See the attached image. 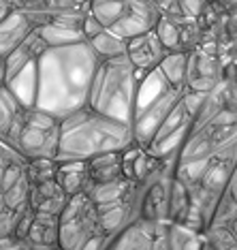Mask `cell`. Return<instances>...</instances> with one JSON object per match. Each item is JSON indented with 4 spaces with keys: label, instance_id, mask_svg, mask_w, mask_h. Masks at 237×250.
Instances as JSON below:
<instances>
[{
    "label": "cell",
    "instance_id": "cb8c5ba5",
    "mask_svg": "<svg viewBox=\"0 0 237 250\" xmlns=\"http://www.w3.org/2000/svg\"><path fill=\"white\" fill-rule=\"evenodd\" d=\"M186 66H188V54L184 52H169L165 60L160 62L158 71L165 75V79L178 90H186ZM188 92V90H186Z\"/></svg>",
    "mask_w": 237,
    "mask_h": 250
},
{
    "label": "cell",
    "instance_id": "f35d334b",
    "mask_svg": "<svg viewBox=\"0 0 237 250\" xmlns=\"http://www.w3.org/2000/svg\"><path fill=\"white\" fill-rule=\"evenodd\" d=\"M7 7H11V4L7 2V0H0V9H7Z\"/></svg>",
    "mask_w": 237,
    "mask_h": 250
},
{
    "label": "cell",
    "instance_id": "4dcf8cb0",
    "mask_svg": "<svg viewBox=\"0 0 237 250\" xmlns=\"http://www.w3.org/2000/svg\"><path fill=\"white\" fill-rule=\"evenodd\" d=\"M20 161H26V158H24V156H20L18 152H15L9 144H4V141L0 139V182H2L4 169H7L11 163H20Z\"/></svg>",
    "mask_w": 237,
    "mask_h": 250
},
{
    "label": "cell",
    "instance_id": "9a60e30c",
    "mask_svg": "<svg viewBox=\"0 0 237 250\" xmlns=\"http://www.w3.org/2000/svg\"><path fill=\"white\" fill-rule=\"evenodd\" d=\"M86 167H88L90 188L97 184H107V182L124 178L122 152H107V154L94 156V158H90V161H86Z\"/></svg>",
    "mask_w": 237,
    "mask_h": 250
},
{
    "label": "cell",
    "instance_id": "5bb4252c",
    "mask_svg": "<svg viewBox=\"0 0 237 250\" xmlns=\"http://www.w3.org/2000/svg\"><path fill=\"white\" fill-rule=\"evenodd\" d=\"M32 30H37V28L32 26V21L28 20L24 11H11L7 18L0 21V58H7L13 49H18L30 37Z\"/></svg>",
    "mask_w": 237,
    "mask_h": 250
},
{
    "label": "cell",
    "instance_id": "74e56055",
    "mask_svg": "<svg viewBox=\"0 0 237 250\" xmlns=\"http://www.w3.org/2000/svg\"><path fill=\"white\" fill-rule=\"evenodd\" d=\"M11 11H13V7H7V9H0V21H2L4 18H7V15L11 13Z\"/></svg>",
    "mask_w": 237,
    "mask_h": 250
},
{
    "label": "cell",
    "instance_id": "4fadbf2b",
    "mask_svg": "<svg viewBox=\"0 0 237 250\" xmlns=\"http://www.w3.org/2000/svg\"><path fill=\"white\" fill-rule=\"evenodd\" d=\"M69 195L62 190V186L58 184V180H43V182H30V197H28V206L35 212L43 214H56L60 216V212L64 209Z\"/></svg>",
    "mask_w": 237,
    "mask_h": 250
},
{
    "label": "cell",
    "instance_id": "e0dca14e",
    "mask_svg": "<svg viewBox=\"0 0 237 250\" xmlns=\"http://www.w3.org/2000/svg\"><path fill=\"white\" fill-rule=\"evenodd\" d=\"M99 214H100V220H103V227H105L107 235L114 237L116 233H120L122 229H126L131 223H135L133 197L131 199H124V201L99 206Z\"/></svg>",
    "mask_w": 237,
    "mask_h": 250
},
{
    "label": "cell",
    "instance_id": "836d02e7",
    "mask_svg": "<svg viewBox=\"0 0 237 250\" xmlns=\"http://www.w3.org/2000/svg\"><path fill=\"white\" fill-rule=\"evenodd\" d=\"M21 244L13 237H0V250H18Z\"/></svg>",
    "mask_w": 237,
    "mask_h": 250
},
{
    "label": "cell",
    "instance_id": "7402d4cb",
    "mask_svg": "<svg viewBox=\"0 0 237 250\" xmlns=\"http://www.w3.org/2000/svg\"><path fill=\"white\" fill-rule=\"evenodd\" d=\"M88 45L92 47V52L97 54L99 60H109V58H118V56H126L128 41L122 37H118L114 30L105 28L100 35L90 39Z\"/></svg>",
    "mask_w": 237,
    "mask_h": 250
},
{
    "label": "cell",
    "instance_id": "44dd1931",
    "mask_svg": "<svg viewBox=\"0 0 237 250\" xmlns=\"http://www.w3.org/2000/svg\"><path fill=\"white\" fill-rule=\"evenodd\" d=\"M193 208V195L179 180L173 178L171 190H169V212H167V223L169 225H184L186 216Z\"/></svg>",
    "mask_w": 237,
    "mask_h": 250
},
{
    "label": "cell",
    "instance_id": "2e32d148",
    "mask_svg": "<svg viewBox=\"0 0 237 250\" xmlns=\"http://www.w3.org/2000/svg\"><path fill=\"white\" fill-rule=\"evenodd\" d=\"M56 180L62 186V190L69 197L81 195L88 192L90 188V178H88V167L86 161H66V163H58V173Z\"/></svg>",
    "mask_w": 237,
    "mask_h": 250
},
{
    "label": "cell",
    "instance_id": "d6986e66",
    "mask_svg": "<svg viewBox=\"0 0 237 250\" xmlns=\"http://www.w3.org/2000/svg\"><path fill=\"white\" fill-rule=\"evenodd\" d=\"M11 92L20 99V103L24 107H35L37 103V86H39V75H37V62L28 64L26 69H21L18 75H13L4 83Z\"/></svg>",
    "mask_w": 237,
    "mask_h": 250
},
{
    "label": "cell",
    "instance_id": "30bf717a",
    "mask_svg": "<svg viewBox=\"0 0 237 250\" xmlns=\"http://www.w3.org/2000/svg\"><path fill=\"white\" fill-rule=\"evenodd\" d=\"M162 13L154 0H126V11L109 30L122 39H135L145 32H152L160 21Z\"/></svg>",
    "mask_w": 237,
    "mask_h": 250
},
{
    "label": "cell",
    "instance_id": "f1b7e54d",
    "mask_svg": "<svg viewBox=\"0 0 237 250\" xmlns=\"http://www.w3.org/2000/svg\"><path fill=\"white\" fill-rule=\"evenodd\" d=\"M235 218H237V199L227 190L220 197L216 209H214L210 227H224V229H229ZM210 227H207V229H210Z\"/></svg>",
    "mask_w": 237,
    "mask_h": 250
},
{
    "label": "cell",
    "instance_id": "603a6c76",
    "mask_svg": "<svg viewBox=\"0 0 237 250\" xmlns=\"http://www.w3.org/2000/svg\"><path fill=\"white\" fill-rule=\"evenodd\" d=\"M205 233L193 231L184 225H167V248L169 250H203Z\"/></svg>",
    "mask_w": 237,
    "mask_h": 250
},
{
    "label": "cell",
    "instance_id": "d4e9b609",
    "mask_svg": "<svg viewBox=\"0 0 237 250\" xmlns=\"http://www.w3.org/2000/svg\"><path fill=\"white\" fill-rule=\"evenodd\" d=\"M21 111H24V105H21L18 96L2 83V86H0V139L2 141L7 139L11 126L15 124V120L20 118Z\"/></svg>",
    "mask_w": 237,
    "mask_h": 250
},
{
    "label": "cell",
    "instance_id": "8fae6325",
    "mask_svg": "<svg viewBox=\"0 0 237 250\" xmlns=\"http://www.w3.org/2000/svg\"><path fill=\"white\" fill-rule=\"evenodd\" d=\"M165 225H154L148 220H135L116 233L109 242H107L105 250H154V244L158 240V233L162 231Z\"/></svg>",
    "mask_w": 237,
    "mask_h": 250
},
{
    "label": "cell",
    "instance_id": "8d00e7d4",
    "mask_svg": "<svg viewBox=\"0 0 237 250\" xmlns=\"http://www.w3.org/2000/svg\"><path fill=\"white\" fill-rule=\"evenodd\" d=\"M229 231H231V235H233V237H235V240H237V218L233 220V223H231V227H229Z\"/></svg>",
    "mask_w": 237,
    "mask_h": 250
},
{
    "label": "cell",
    "instance_id": "d590c367",
    "mask_svg": "<svg viewBox=\"0 0 237 250\" xmlns=\"http://www.w3.org/2000/svg\"><path fill=\"white\" fill-rule=\"evenodd\" d=\"M227 190L237 199V165H235V169H233V175H231V182H229V188Z\"/></svg>",
    "mask_w": 237,
    "mask_h": 250
},
{
    "label": "cell",
    "instance_id": "5b68a950",
    "mask_svg": "<svg viewBox=\"0 0 237 250\" xmlns=\"http://www.w3.org/2000/svg\"><path fill=\"white\" fill-rule=\"evenodd\" d=\"M4 144H9L26 161L35 158L56 161L60 144V118L39 107H24V111L11 126Z\"/></svg>",
    "mask_w": 237,
    "mask_h": 250
},
{
    "label": "cell",
    "instance_id": "e575fe53",
    "mask_svg": "<svg viewBox=\"0 0 237 250\" xmlns=\"http://www.w3.org/2000/svg\"><path fill=\"white\" fill-rule=\"evenodd\" d=\"M218 4L222 7L224 15H229V13H233V11H237V0H218Z\"/></svg>",
    "mask_w": 237,
    "mask_h": 250
},
{
    "label": "cell",
    "instance_id": "ab89813d",
    "mask_svg": "<svg viewBox=\"0 0 237 250\" xmlns=\"http://www.w3.org/2000/svg\"><path fill=\"white\" fill-rule=\"evenodd\" d=\"M203 250H214V248L210 246V244H207V240H205V246H203Z\"/></svg>",
    "mask_w": 237,
    "mask_h": 250
},
{
    "label": "cell",
    "instance_id": "4316f807",
    "mask_svg": "<svg viewBox=\"0 0 237 250\" xmlns=\"http://www.w3.org/2000/svg\"><path fill=\"white\" fill-rule=\"evenodd\" d=\"M126 11V0H92L90 13L97 18L105 28H111Z\"/></svg>",
    "mask_w": 237,
    "mask_h": 250
},
{
    "label": "cell",
    "instance_id": "7a4b0ae2",
    "mask_svg": "<svg viewBox=\"0 0 237 250\" xmlns=\"http://www.w3.org/2000/svg\"><path fill=\"white\" fill-rule=\"evenodd\" d=\"M133 144V128L128 124L103 116L86 105L60 120L56 161H90L107 152H124Z\"/></svg>",
    "mask_w": 237,
    "mask_h": 250
},
{
    "label": "cell",
    "instance_id": "83f0119b",
    "mask_svg": "<svg viewBox=\"0 0 237 250\" xmlns=\"http://www.w3.org/2000/svg\"><path fill=\"white\" fill-rule=\"evenodd\" d=\"M158 41L162 43V47L167 52H182V41H179V28H178V21L176 18H165L162 15L160 21L156 24L154 28Z\"/></svg>",
    "mask_w": 237,
    "mask_h": 250
},
{
    "label": "cell",
    "instance_id": "7c38bea8",
    "mask_svg": "<svg viewBox=\"0 0 237 250\" xmlns=\"http://www.w3.org/2000/svg\"><path fill=\"white\" fill-rule=\"evenodd\" d=\"M167 54L169 52L162 47V43L158 41L154 30L145 32V35H139L135 39H128L126 56L139 73H150V71L158 69Z\"/></svg>",
    "mask_w": 237,
    "mask_h": 250
},
{
    "label": "cell",
    "instance_id": "9c48e42d",
    "mask_svg": "<svg viewBox=\"0 0 237 250\" xmlns=\"http://www.w3.org/2000/svg\"><path fill=\"white\" fill-rule=\"evenodd\" d=\"M224 62L216 54H205L201 49L188 54V66H186V90L195 94H210L214 88L222 83Z\"/></svg>",
    "mask_w": 237,
    "mask_h": 250
},
{
    "label": "cell",
    "instance_id": "6da1fadb",
    "mask_svg": "<svg viewBox=\"0 0 237 250\" xmlns=\"http://www.w3.org/2000/svg\"><path fill=\"white\" fill-rule=\"evenodd\" d=\"M97 66L99 58L88 41L47 49L37 60L39 86L35 107L60 120L86 107Z\"/></svg>",
    "mask_w": 237,
    "mask_h": 250
},
{
    "label": "cell",
    "instance_id": "8992f818",
    "mask_svg": "<svg viewBox=\"0 0 237 250\" xmlns=\"http://www.w3.org/2000/svg\"><path fill=\"white\" fill-rule=\"evenodd\" d=\"M237 144V111L224 109L210 122L193 126L188 137L179 147L178 163L210 161L218 152Z\"/></svg>",
    "mask_w": 237,
    "mask_h": 250
},
{
    "label": "cell",
    "instance_id": "277c9868",
    "mask_svg": "<svg viewBox=\"0 0 237 250\" xmlns=\"http://www.w3.org/2000/svg\"><path fill=\"white\" fill-rule=\"evenodd\" d=\"M107 235L99 206L90 195L69 197L64 209L58 216V248L60 250H105Z\"/></svg>",
    "mask_w": 237,
    "mask_h": 250
},
{
    "label": "cell",
    "instance_id": "ffe728a7",
    "mask_svg": "<svg viewBox=\"0 0 237 250\" xmlns=\"http://www.w3.org/2000/svg\"><path fill=\"white\" fill-rule=\"evenodd\" d=\"M135 190V182L128 178H120L114 182H107V184H97L92 186L86 195H90L97 206H105V203H116V201H124V199H131Z\"/></svg>",
    "mask_w": 237,
    "mask_h": 250
},
{
    "label": "cell",
    "instance_id": "ac0fdd59",
    "mask_svg": "<svg viewBox=\"0 0 237 250\" xmlns=\"http://www.w3.org/2000/svg\"><path fill=\"white\" fill-rule=\"evenodd\" d=\"M24 244L43 246V248L58 246V216L35 212V220H32L30 233H28V240Z\"/></svg>",
    "mask_w": 237,
    "mask_h": 250
},
{
    "label": "cell",
    "instance_id": "1f68e13d",
    "mask_svg": "<svg viewBox=\"0 0 237 250\" xmlns=\"http://www.w3.org/2000/svg\"><path fill=\"white\" fill-rule=\"evenodd\" d=\"M103 30H105V26L100 24V21L88 11L86 18H83V26H81V35H83V39H86V41H90V39H94L97 35H100Z\"/></svg>",
    "mask_w": 237,
    "mask_h": 250
},
{
    "label": "cell",
    "instance_id": "484cf974",
    "mask_svg": "<svg viewBox=\"0 0 237 250\" xmlns=\"http://www.w3.org/2000/svg\"><path fill=\"white\" fill-rule=\"evenodd\" d=\"M39 37L45 41L49 49L54 47H69V45L75 43H83L86 39L79 30H71V28H62L58 24H45L41 28H37Z\"/></svg>",
    "mask_w": 237,
    "mask_h": 250
},
{
    "label": "cell",
    "instance_id": "52a82bcc",
    "mask_svg": "<svg viewBox=\"0 0 237 250\" xmlns=\"http://www.w3.org/2000/svg\"><path fill=\"white\" fill-rule=\"evenodd\" d=\"M201 105H203V94L186 92L167 116V120L162 122V126L158 128L152 144L148 146L150 154H154L156 158L179 154V147H182L188 133L195 126L197 118H199Z\"/></svg>",
    "mask_w": 237,
    "mask_h": 250
},
{
    "label": "cell",
    "instance_id": "d6a6232c",
    "mask_svg": "<svg viewBox=\"0 0 237 250\" xmlns=\"http://www.w3.org/2000/svg\"><path fill=\"white\" fill-rule=\"evenodd\" d=\"M156 7L160 9V13L165 15V18H186L182 13V4H179V0H154Z\"/></svg>",
    "mask_w": 237,
    "mask_h": 250
},
{
    "label": "cell",
    "instance_id": "60d3db41",
    "mask_svg": "<svg viewBox=\"0 0 237 250\" xmlns=\"http://www.w3.org/2000/svg\"><path fill=\"white\" fill-rule=\"evenodd\" d=\"M52 250H60V248H58V246H56V248H52Z\"/></svg>",
    "mask_w": 237,
    "mask_h": 250
},
{
    "label": "cell",
    "instance_id": "f546056e",
    "mask_svg": "<svg viewBox=\"0 0 237 250\" xmlns=\"http://www.w3.org/2000/svg\"><path fill=\"white\" fill-rule=\"evenodd\" d=\"M205 240L214 250H237V240L224 227H210V229H205Z\"/></svg>",
    "mask_w": 237,
    "mask_h": 250
},
{
    "label": "cell",
    "instance_id": "ba28073f",
    "mask_svg": "<svg viewBox=\"0 0 237 250\" xmlns=\"http://www.w3.org/2000/svg\"><path fill=\"white\" fill-rule=\"evenodd\" d=\"M186 94V90L171 88L169 92L162 96H158L156 101L143 105L141 109L135 111L133 116V139L135 144H139L141 147H148L152 144V139L156 137L158 128L162 126V122L167 120V116L171 113V109L178 105V101Z\"/></svg>",
    "mask_w": 237,
    "mask_h": 250
},
{
    "label": "cell",
    "instance_id": "3957f363",
    "mask_svg": "<svg viewBox=\"0 0 237 250\" xmlns=\"http://www.w3.org/2000/svg\"><path fill=\"white\" fill-rule=\"evenodd\" d=\"M139 73L128 56H118L109 60H99L90 86L88 107L124 122L133 128L135 101H137Z\"/></svg>",
    "mask_w": 237,
    "mask_h": 250
}]
</instances>
